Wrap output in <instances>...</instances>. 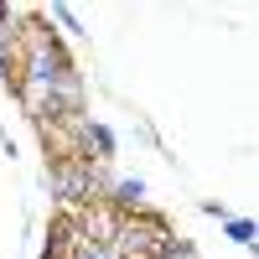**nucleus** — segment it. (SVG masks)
<instances>
[{"instance_id": "3", "label": "nucleus", "mask_w": 259, "mask_h": 259, "mask_svg": "<svg viewBox=\"0 0 259 259\" xmlns=\"http://www.w3.org/2000/svg\"><path fill=\"white\" fill-rule=\"evenodd\" d=\"M68 212H73L78 233H83L94 249H114V233H119V218H124V202L114 197L109 187H89V192L78 197V207H68Z\"/></svg>"}, {"instance_id": "2", "label": "nucleus", "mask_w": 259, "mask_h": 259, "mask_svg": "<svg viewBox=\"0 0 259 259\" xmlns=\"http://www.w3.org/2000/svg\"><path fill=\"white\" fill-rule=\"evenodd\" d=\"M171 249V228L161 212H140V207H124L119 233H114V254L119 259H166Z\"/></svg>"}, {"instance_id": "4", "label": "nucleus", "mask_w": 259, "mask_h": 259, "mask_svg": "<svg viewBox=\"0 0 259 259\" xmlns=\"http://www.w3.org/2000/svg\"><path fill=\"white\" fill-rule=\"evenodd\" d=\"M31 52H26V41L21 36H6V47H0V68H6V83H11V94H26V83H31Z\"/></svg>"}, {"instance_id": "5", "label": "nucleus", "mask_w": 259, "mask_h": 259, "mask_svg": "<svg viewBox=\"0 0 259 259\" xmlns=\"http://www.w3.org/2000/svg\"><path fill=\"white\" fill-rule=\"evenodd\" d=\"M47 259H78V223L68 207L52 212V239H47Z\"/></svg>"}, {"instance_id": "1", "label": "nucleus", "mask_w": 259, "mask_h": 259, "mask_svg": "<svg viewBox=\"0 0 259 259\" xmlns=\"http://www.w3.org/2000/svg\"><path fill=\"white\" fill-rule=\"evenodd\" d=\"M36 114V130H41V156H47L52 166V177L62 182H78V177H89V166H94V140L83 135V124H78V109L68 99H47Z\"/></svg>"}]
</instances>
